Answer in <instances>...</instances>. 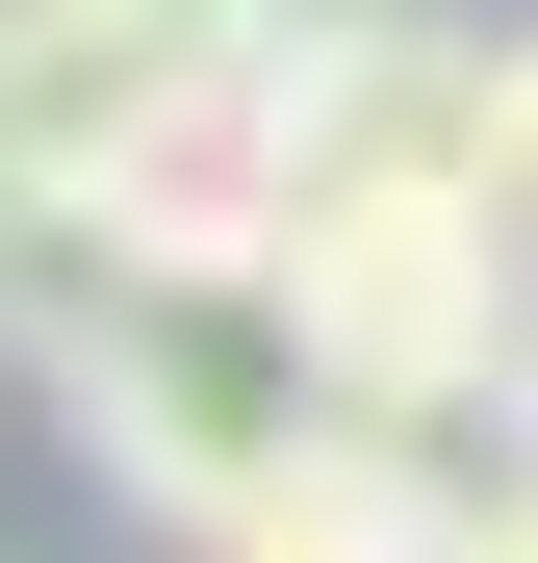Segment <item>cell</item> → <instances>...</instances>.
Returning a JSON list of instances; mask_svg holds the SVG:
<instances>
[{"instance_id": "obj_2", "label": "cell", "mask_w": 538, "mask_h": 563, "mask_svg": "<svg viewBox=\"0 0 538 563\" xmlns=\"http://www.w3.org/2000/svg\"><path fill=\"white\" fill-rule=\"evenodd\" d=\"M283 282H308L359 435H462V410H513V358H538V231L487 206V179H359V206H283Z\"/></svg>"}, {"instance_id": "obj_4", "label": "cell", "mask_w": 538, "mask_h": 563, "mask_svg": "<svg viewBox=\"0 0 538 563\" xmlns=\"http://www.w3.org/2000/svg\"><path fill=\"white\" fill-rule=\"evenodd\" d=\"M436 512H462V487H436V435H333L308 487H283V512H231L206 563H436Z\"/></svg>"}, {"instance_id": "obj_3", "label": "cell", "mask_w": 538, "mask_h": 563, "mask_svg": "<svg viewBox=\"0 0 538 563\" xmlns=\"http://www.w3.org/2000/svg\"><path fill=\"white\" fill-rule=\"evenodd\" d=\"M513 154V26L462 0H308L283 26V206H359V179H487ZM513 206V179H487Z\"/></svg>"}, {"instance_id": "obj_1", "label": "cell", "mask_w": 538, "mask_h": 563, "mask_svg": "<svg viewBox=\"0 0 538 563\" xmlns=\"http://www.w3.org/2000/svg\"><path fill=\"white\" fill-rule=\"evenodd\" d=\"M26 358H52L77 461H103L179 563H206L231 512H283L308 461L359 435V385H333V333H308L283 231H103V256H77V308H52Z\"/></svg>"}, {"instance_id": "obj_6", "label": "cell", "mask_w": 538, "mask_h": 563, "mask_svg": "<svg viewBox=\"0 0 538 563\" xmlns=\"http://www.w3.org/2000/svg\"><path fill=\"white\" fill-rule=\"evenodd\" d=\"M487 179H513V231H538V26H513V154H487Z\"/></svg>"}, {"instance_id": "obj_5", "label": "cell", "mask_w": 538, "mask_h": 563, "mask_svg": "<svg viewBox=\"0 0 538 563\" xmlns=\"http://www.w3.org/2000/svg\"><path fill=\"white\" fill-rule=\"evenodd\" d=\"M436 563H538V461H513V487H462V512H436Z\"/></svg>"}]
</instances>
